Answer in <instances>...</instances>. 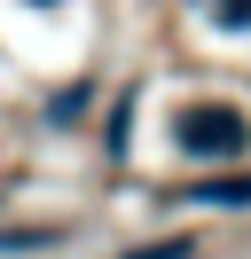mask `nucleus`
Instances as JSON below:
<instances>
[{
  "label": "nucleus",
  "mask_w": 251,
  "mask_h": 259,
  "mask_svg": "<svg viewBox=\"0 0 251 259\" xmlns=\"http://www.w3.org/2000/svg\"><path fill=\"white\" fill-rule=\"evenodd\" d=\"M181 142L188 149H243V118L235 110H196V118H181Z\"/></svg>",
  "instance_id": "1"
},
{
  "label": "nucleus",
  "mask_w": 251,
  "mask_h": 259,
  "mask_svg": "<svg viewBox=\"0 0 251 259\" xmlns=\"http://www.w3.org/2000/svg\"><path fill=\"white\" fill-rule=\"evenodd\" d=\"M188 196H196V204H251V173L243 181H196Z\"/></svg>",
  "instance_id": "2"
},
{
  "label": "nucleus",
  "mask_w": 251,
  "mask_h": 259,
  "mask_svg": "<svg viewBox=\"0 0 251 259\" xmlns=\"http://www.w3.org/2000/svg\"><path fill=\"white\" fill-rule=\"evenodd\" d=\"M55 228H31V236H24V228H8V236H0V251H55Z\"/></svg>",
  "instance_id": "3"
},
{
  "label": "nucleus",
  "mask_w": 251,
  "mask_h": 259,
  "mask_svg": "<svg viewBox=\"0 0 251 259\" xmlns=\"http://www.w3.org/2000/svg\"><path fill=\"white\" fill-rule=\"evenodd\" d=\"M188 251H196V243L173 236V243H141V251H126V259H188Z\"/></svg>",
  "instance_id": "4"
},
{
  "label": "nucleus",
  "mask_w": 251,
  "mask_h": 259,
  "mask_svg": "<svg viewBox=\"0 0 251 259\" xmlns=\"http://www.w3.org/2000/svg\"><path fill=\"white\" fill-rule=\"evenodd\" d=\"M204 8H212L220 24H251V0H204Z\"/></svg>",
  "instance_id": "5"
}]
</instances>
